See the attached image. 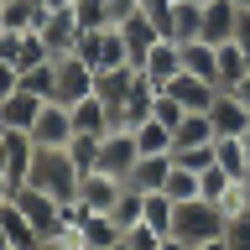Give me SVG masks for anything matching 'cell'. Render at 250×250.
I'll return each mask as SVG.
<instances>
[{
  "instance_id": "44",
  "label": "cell",
  "mask_w": 250,
  "mask_h": 250,
  "mask_svg": "<svg viewBox=\"0 0 250 250\" xmlns=\"http://www.w3.org/2000/svg\"><path fill=\"white\" fill-rule=\"evenodd\" d=\"M193 250H224V240H208V245H193Z\"/></svg>"
},
{
  "instance_id": "37",
  "label": "cell",
  "mask_w": 250,
  "mask_h": 250,
  "mask_svg": "<svg viewBox=\"0 0 250 250\" xmlns=\"http://www.w3.org/2000/svg\"><path fill=\"white\" fill-rule=\"evenodd\" d=\"M16 89H21V73H16L11 62L0 58V99H5V94H16Z\"/></svg>"
},
{
  "instance_id": "9",
  "label": "cell",
  "mask_w": 250,
  "mask_h": 250,
  "mask_svg": "<svg viewBox=\"0 0 250 250\" xmlns=\"http://www.w3.org/2000/svg\"><path fill=\"white\" fill-rule=\"evenodd\" d=\"M42 42H47V52L52 58H62V52H73L78 47V37H83V26H78V16H73V5L68 11H42Z\"/></svg>"
},
{
  "instance_id": "1",
  "label": "cell",
  "mask_w": 250,
  "mask_h": 250,
  "mask_svg": "<svg viewBox=\"0 0 250 250\" xmlns=\"http://www.w3.org/2000/svg\"><path fill=\"white\" fill-rule=\"evenodd\" d=\"M78 177L83 172L73 167V156H68V146H37V156H31V167L21 183L26 188H42V193H52V198H73L78 193Z\"/></svg>"
},
{
  "instance_id": "20",
  "label": "cell",
  "mask_w": 250,
  "mask_h": 250,
  "mask_svg": "<svg viewBox=\"0 0 250 250\" xmlns=\"http://www.w3.org/2000/svg\"><path fill=\"white\" fill-rule=\"evenodd\" d=\"M214 62H219V83H224V89L250 73V52L234 42V37H229V42H214Z\"/></svg>"
},
{
  "instance_id": "2",
  "label": "cell",
  "mask_w": 250,
  "mask_h": 250,
  "mask_svg": "<svg viewBox=\"0 0 250 250\" xmlns=\"http://www.w3.org/2000/svg\"><path fill=\"white\" fill-rule=\"evenodd\" d=\"M172 234L183 240V245H208L224 234V208L208 198H188L172 208Z\"/></svg>"
},
{
  "instance_id": "18",
  "label": "cell",
  "mask_w": 250,
  "mask_h": 250,
  "mask_svg": "<svg viewBox=\"0 0 250 250\" xmlns=\"http://www.w3.org/2000/svg\"><path fill=\"white\" fill-rule=\"evenodd\" d=\"M167 172H172V151L167 156H136V167H130L125 183L136 188V193H162L167 188Z\"/></svg>"
},
{
  "instance_id": "40",
  "label": "cell",
  "mask_w": 250,
  "mask_h": 250,
  "mask_svg": "<svg viewBox=\"0 0 250 250\" xmlns=\"http://www.w3.org/2000/svg\"><path fill=\"white\" fill-rule=\"evenodd\" d=\"M11 193H16V183L5 177V172H0V203H11Z\"/></svg>"
},
{
  "instance_id": "42",
  "label": "cell",
  "mask_w": 250,
  "mask_h": 250,
  "mask_svg": "<svg viewBox=\"0 0 250 250\" xmlns=\"http://www.w3.org/2000/svg\"><path fill=\"white\" fill-rule=\"evenodd\" d=\"M156 250H193V245H183L177 234H167V240H162V245H156Z\"/></svg>"
},
{
  "instance_id": "39",
  "label": "cell",
  "mask_w": 250,
  "mask_h": 250,
  "mask_svg": "<svg viewBox=\"0 0 250 250\" xmlns=\"http://www.w3.org/2000/svg\"><path fill=\"white\" fill-rule=\"evenodd\" d=\"M0 172L11 177V151H5V130H0ZM11 183H16V177H11Z\"/></svg>"
},
{
  "instance_id": "23",
  "label": "cell",
  "mask_w": 250,
  "mask_h": 250,
  "mask_svg": "<svg viewBox=\"0 0 250 250\" xmlns=\"http://www.w3.org/2000/svg\"><path fill=\"white\" fill-rule=\"evenodd\" d=\"M130 136H136V151H141V156H167V151H172V130H167L162 120L130 125Z\"/></svg>"
},
{
  "instance_id": "15",
  "label": "cell",
  "mask_w": 250,
  "mask_h": 250,
  "mask_svg": "<svg viewBox=\"0 0 250 250\" xmlns=\"http://www.w3.org/2000/svg\"><path fill=\"white\" fill-rule=\"evenodd\" d=\"M167 94L183 109H208V104H214V94H219V83H214V78H198V73H177L167 83Z\"/></svg>"
},
{
  "instance_id": "38",
  "label": "cell",
  "mask_w": 250,
  "mask_h": 250,
  "mask_svg": "<svg viewBox=\"0 0 250 250\" xmlns=\"http://www.w3.org/2000/svg\"><path fill=\"white\" fill-rule=\"evenodd\" d=\"M234 42L250 52V11H240V21H234Z\"/></svg>"
},
{
  "instance_id": "12",
  "label": "cell",
  "mask_w": 250,
  "mask_h": 250,
  "mask_svg": "<svg viewBox=\"0 0 250 250\" xmlns=\"http://www.w3.org/2000/svg\"><path fill=\"white\" fill-rule=\"evenodd\" d=\"M141 73L151 78L156 89H167L172 78L183 73V47L172 42V37H162V42H156V47H151V52H146V62H141Z\"/></svg>"
},
{
  "instance_id": "34",
  "label": "cell",
  "mask_w": 250,
  "mask_h": 250,
  "mask_svg": "<svg viewBox=\"0 0 250 250\" xmlns=\"http://www.w3.org/2000/svg\"><path fill=\"white\" fill-rule=\"evenodd\" d=\"M183 115H188V109L177 104V99H172L167 89H162V94H156V99H151V120H162V125H167V130H172V125H177V120H183Z\"/></svg>"
},
{
  "instance_id": "41",
  "label": "cell",
  "mask_w": 250,
  "mask_h": 250,
  "mask_svg": "<svg viewBox=\"0 0 250 250\" xmlns=\"http://www.w3.org/2000/svg\"><path fill=\"white\" fill-rule=\"evenodd\" d=\"M229 89H234V94H240V99H245V104H250V73L240 78V83H229Z\"/></svg>"
},
{
  "instance_id": "3",
  "label": "cell",
  "mask_w": 250,
  "mask_h": 250,
  "mask_svg": "<svg viewBox=\"0 0 250 250\" xmlns=\"http://www.w3.org/2000/svg\"><path fill=\"white\" fill-rule=\"evenodd\" d=\"M73 52L89 62L94 73H99V68H125V62H130V47H125L120 26H94V31H83Z\"/></svg>"
},
{
  "instance_id": "32",
  "label": "cell",
  "mask_w": 250,
  "mask_h": 250,
  "mask_svg": "<svg viewBox=\"0 0 250 250\" xmlns=\"http://www.w3.org/2000/svg\"><path fill=\"white\" fill-rule=\"evenodd\" d=\"M224 250H250V208L245 214H234V219H224Z\"/></svg>"
},
{
  "instance_id": "28",
  "label": "cell",
  "mask_w": 250,
  "mask_h": 250,
  "mask_svg": "<svg viewBox=\"0 0 250 250\" xmlns=\"http://www.w3.org/2000/svg\"><path fill=\"white\" fill-rule=\"evenodd\" d=\"M68 156H73L78 172L99 167V136H83V130H73V141H68Z\"/></svg>"
},
{
  "instance_id": "16",
  "label": "cell",
  "mask_w": 250,
  "mask_h": 250,
  "mask_svg": "<svg viewBox=\"0 0 250 250\" xmlns=\"http://www.w3.org/2000/svg\"><path fill=\"white\" fill-rule=\"evenodd\" d=\"M234 21H240L234 0H203V42H229Z\"/></svg>"
},
{
  "instance_id": "19",
  "label": "cell",
  "mask_w": 250,
  "mask_h": 250,
  "mask_svg": "<svg viewBox=\"0 0 250 250\" xmlns=\"http://www.w3.org/2000/svg\"><path fill=\"white\" fill-rule=\"evenodd\" d=\"M68 109H73V130H83V136L115 130V125H109V104L99 99V94H89V99H78V104H68Z\"/></svg>"
},
{
  "instance_id": "49",
  "label": "cell",
  "mask_w": 250,
  "mask_h": 250,
  "mask_svg": "<svg viewBox=\"0 0 250 250\" xmlns=\"http://www.w3.org/2000/svg\"><path fill=\"white\" fill-rule=\"evenodd\" d=\"M245 156H250V130H245Z\"/></svg>"
},
{
  "instance_id": "7",
  "label": "cell",
  "mask_w": 250,
  "mask_h": 250,
  "mask_svg": "<svg viewBox=\"0 0 250 250\" xmlns=\"http://www.w3.org/2000/svg\"><path fill=\"white\" fill-rule=\"evenodd\" d=\"M136 136L125 130V125H115V130H104L99 136V167L115 172V177H130V167H136Z\"/></svg>"
},
{
  "instance_id": "33",
  "label": "cell",
  "mask_w": 250,
  "mask_h": 250,
  "mask_svg": "<svg viewBox=\"0 0 250 250\" xmlns=\"http://www.w3.org/2000/svg\"><path fill=\"white\" fill-rule=\"evenodd\" d=\"M172 162H177V167H193V172L214 167V141H208V146H177V151H172Z\"/></svg>"
},
{
  "instance_id": "48",
  "label": "cell",
  "mask_w": 250,
  "mask_h": 250,
  "mask_svg": "<svg viewBox=\"0 0 250 250\" xmlns=\"http://www.w3.org/2000/svg\"><path fill=\"white\" fill-rule=\"evenodd\" d=\"M109 250H130V245H125V240H120V245H109Z\"/></svg>"
},
{
  "instance_id": "8",
  "label": "cell",
  "mask_w": 250,
  "mask_h": 250,
  "mask_svg": "<svg viewBox=\"0 0 250 250\" xmlns=\"http://www.w3.org/2000/svg\"><path fill=\"white\" fill-rule=\"evenodd\" d=\"M208 120H214V136H245L250 130V104L234 89H219L214 104H208Z\"/></svg>"
},
{
  "instance_id": "43",
  "label": "cell",
  "mask_w": 250,
  "mask_h": 250,
  "mask_svg": "<svg viewBox=\"0 0 250 250\" xmlns=\"http://www.w3.org/2000/svg\"><path fill=\"white\" fill-rule=\"evenodd\" d=\"M37 5H42V11H68L73 0H37Z\"/></svg>"
},
{
  "instance_id": "29",
  "label": "cell",
  "mask_w": 250,
  "mask_h": 250,
  "mask_svg": "<svg viewBox=\"0 0 250 250\" xmlns=\"http://www.w3.org/2000/svg\"><path fill=\"white\" fill-rule=\"evenodd\" d=\"M229 183H240V177H229V172H224V167H219V162H214V167H203V172H198V188H203L198 198L219 203V198H224V188H229Z\"/></svg>"
},
{
  "instance_id": "46",
  "label": "cell",
  "mask_w": 250,
  "mask_h": 250,
  "mask_svg": "<svg viewBox=\"0 0 250 250\" xmlns=\"http://www.w3.org/2000/svg\"><path fill=\"white\" fill-rule=\"evenodd\" d=\"M0 26H5V0H0Z\"/></svg>"
},
{
  "instance_id": "35",
  "label": "cell",
  "mask_w": 250,
  "mask_h": 250,
  "mask_svg": "<svg viewBox=\"0 0 250 250\" xmlns=\"http://www.w3.org/2000/svg\"><path fill=\"white\" fill-rule=\"evenodd\" d=\"M219 208H224V219L245 214V208H250V183H229V188H224V198H219Z\"/></svg>"
},
{
  "instance_id": "22",
  "label": "cell",
  "mask_w": 250,
  "mask_h": 250,
  "mask_svg": "<svg viewBox=\"0 0 250 250\" xmlns=\"http://www.w3.org/2000/svg\"><path fill=\"white\" fill-rule=\"evenodd\" d=\"M183 47V73H198V78H214L219 83V62H214V42H177ZM219 89H224V83H219Z\"/></svg>"
},
{
  "instance_id": "24",
  "label": "cell",
  "mask_w": 250,
  "mask_h": 250,
  "mask_svg": "<svg viewBox=\"0 0 250 250\" xmlns=\"http://www.w3.org/2000/svg\"><path fill=\"white\" fill-rule=\"evenodd\" d=\"M42 26V5L37 0H5V26L0 31H37Z\"/></svg>"
},
{
  "instance_id": "25",
  "label": "cell",
  "mask_w": 250,
  "mask_h": 250,
  "mask_svg": "<svg viewBox=\"0 0 250 250\" xmlns=\"http://www.w3.org/2000/svg\"><path fill=\"white\" fill-rule=\"evenodd\" d=\"M21 89L37 94V99H52V89H58V62L47 58V62H37V68H26V73H21Z\"/></svg>"
},
{
  "instance_id": "10",
  "label": "cell",
  "mask_w": 250,
  "mask_h": 250,
  "mask_svg": "<svg viewBox=\"0 0 250 250\" xmlns=\"http://www.w3.org/2000/svg\"><path fill=\"white\" fill-rule=\"evenodd\" d=\"M31 141H37V146H68V141H73V109L58 104V99H47L37 125H31Z\"/></svg>"
},
{
  "instance_id": "11",
  "label": "cell",
  "mask_w": 250,
  "mask_h": 250,
  "mask_svg": "<svg viewBox=\"0 0 250 250\" xmlns=\"http://www.w3.org/2000/svg\"><path fill=\"white\" fill-rule=\"evenodd\" d=\"M78 240H83V250H109L125 240V224L115 214H99V208H89V214L78 219Z\"/></svg>"
},
{
  "instance_id": "13",
  "label": "cell",
  "mask_w": 250,
  "mask_h": 250,
  "mask_svg": "<svg viewBox=\"0 0 250 250\" xmlns=\"http://www.w3.org/2000/svg\"><path fill=\"white\" fill-rule=\"evenodd\" d=\"M42 104L47 99H37V94H26V89L5 94V99H0V130H31L37 115H42Z\"/></svg>"
},
{
  "instance_id": "26",
  "label": "cell",
  "mask_w": 250,
  "mask_h": 250,
  "mask_svg": "<svg viewBox=\"0 0 250 250\" xmlns=\"http://www.w3.org/2000/svg\"><path fill=\"white\" fill-rule=\"evenodd\" d=\"M162 193H167L172 203L198 198V193H203V188H198V172H193V167H177V162H172V172H167V188H162Z\"/></svg>"
},
{
  "instance_id": "30",
  "label": "cell",
  "mask_w": 250,
  "mask_h": 250,
  "mask_svg": "<svg viewBox=\"0 0 250 250\" xmlns=\"http://www.w3.org/2000/svg\"><path fill=\"white\" fill-rule=\"evenodd\" d=\"M141 208H146V193H136V188L125 183V193H120V203H115V208H109V214L120 219L125 229H130V224H141Z\"/></svg>"
},
{
  "instance_id": "4",
  "label": "cell",
  "mask_w": 250,
  "mask_h": 250,
  "mask_svg": "<svg viewBox=\"0 0 250 250\" xmlns=\"http://www.w3.org/2000/svg\"><path fill=\"white\" fill-rule=\"evenodd\" d=\"M52 62H58V89H52L58 104H78V99L94 94V68L78 58V52H62V58H52Z\"/></svg>"
},
{
  "instance_id": "31",
  "label": "cell",
  "mask_w": 250,
  "mask_h": 250,
  "mask_svg": "<svg viewBox=\"0 0 250 250\" xmlns=\"http://www.w3.org/2000/svg\"><path fill=\"white\" fill-rule=\"evenodd\" d=\"M73 16H78V26H83V31L109 26V0H73Z\"/></svg>"
},
{
  "instance_id": "27",
  "label": "cell",
  "mask_w": 250,
  "mask_h": 250,
  "mask_svg": "<svg viewBox=\"0 0 250 250\" xmlns=\"http://www.w3.org/2000/svg\"><path fill=\"white\" fill-rule=\"evenodd\" d=\"M172 208L177 203L167 193H146V208H141V224H151L156 234H172Z\"/></svg>"
},
{
  "instance_id": "17",
  "label": "cell",
  "mask_w": 250,
  "mask_h": 250,
  "mask_svg": "<svg viewBox=\"0 0 250 250\" xmlns=\"http://www.w3.org/2000/svg\"><path fill=\"white\" fill-rule=\"evenodd\" d=\"M167 37H172V42H198V37H203V0H172Z\"/></svg>"
},
{
  "instance_id": "5",
  "label": "cell",
  "mask_w": 250,
  "mask_h": 250,
  "mask_svg": "<svg viewBox=\"0 0 250 250\" xmlns=\"http://www.w3.org/2000/svg\"><path fill=\"white\" fill-rule=\"evenodd\" d=\"M120 193H125V177H115V172H104V167H89L83 177H78V193H73V198L83 203V208L109 214V208L120 203Z\"/></svg>"
},
{
  "instance_id": "36",
  "label": "cell",
  "mask_w": 250,
  "mask_h": 250,
  "mask_svg": "<svg viewBox=\"0 0 250 250\" xmlns=\"http://www.w3.org/2000/svg\"><path fill=\"white\" fill-rule=\"evenodd\" d=\"M162 240H167V234H156L151 224H130V229H125V245L130 250H156Z\"/></svg>"
},
{
  "instance_id": "45",
  "label": "cell",
  "mask_w": 250,
  "mask_h": 250,
  "mask_svg": "<svg viewBox=\"0 0 250 250\" xmlns=\"http://www.w3.org/2000/svg\"><path fill=\"white\" fill-rule=\"evenodd\" d=\"M0 250H16V245H11V234H5V229H0Z\"/></svg>"
},
{
  "instance_id": "47",
  "label": "cell",
  "mask_w": 250,
  "mask_h": 250,
  "mask_svg": "<svg viewBox=\"0 0 250 250\" xmlns=\"http://www.w3.org/2000/svg\"><path fill=\"white\" fill-rule=\"evenodd\" d=\"M234 5H240V11H250V0H234Z\"/></svg>"
},
{
  "instance_id": "21",
  "label": "cell",
  "mask_w": 250,
  "mask_h": 250,
  "mask_svg": "<svg viewBox=\"0 0 250 250\" xmlns=\"http://www.w3.org/2000/svg\"><path fill=\"white\" fill-rule=\"evenodd\" d=\"M214 162L229 177H240V183H250V156H245V136H214Z\"/></svg>"
},
{
  "instance_id": "6",
  "label": "cell",
  "mask_w": 250,
  "mask_h": 250,
  "mask_svg": "<svg viewBox=\"0 0 250 250\" xmlns=\"http://www.w3.org/2000/svg\"><path fill=\"white\" fill-rule=\"evenodd\" d=\"M0 58L11 62L16 73H26V68H37V62H47L52 52H47L42 31H0Z\"/></svg>"
},
{
  "instance_id": "14",
  "label": "cell",
  "mask_w": 250,
  "mask_h": 250,
  "mask_svg": "<svg viewBox=\"0 0 250 250\" xmlns=\"http://www.w3.org/2000/svg\"><path fill=\"white\" fill-rule=\"evenodd\" d=\"M120 37H125V47H130V62H136V68H141V62H146V52H151V47L162 42L167 31L156 26V21H151V16H146V11H136V16H130V21H125V26H120Z\"/></svg>"
}]
</instances>
